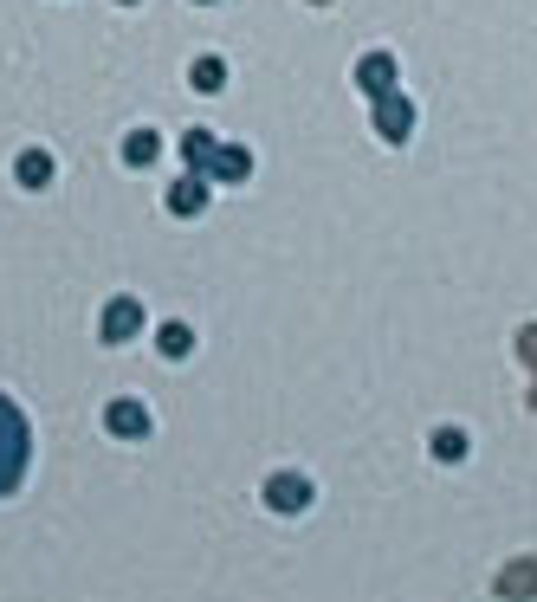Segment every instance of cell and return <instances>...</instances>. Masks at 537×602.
Returning <instances> with one entry per match:
<instances>
[{
	"label": "cell",
	"mask_w": 537,
	"mask_h": 602,
	"mask_svg": "<svg viewBox=\"0 0 537 602\" xmlns=\"http://www.w3.org/2000/svg\"><path fill=\"white\" fill-rule=\"evenodd\" d=\"M143 331V305L136 298H110L104 305V344H123V337Z\"/></svg>",
	"instance_id": "cell-3"
},
{
	"label": "cell",
	"mask_w": 537,
	"mask_h": 602,
	"mask_svg": "<svg viewBox=\"0 0 537 602\" xmlns=\"http://www.w3.org/2000/svg\"><path fill=\"white\" fill-rule=\"evenodd\" d=\"M104 421H110V434H149V415H143V402H110L104 408Z\"/></svg>",
	"instance_id": "cell-9"
},
{
	"label": "cell",
	"mask_w": 537,
	"mask_h": 602,
	"mask_svg": "<svg viewBox=\"0 0 537 602\" xmlns=\"http://www.w3.org/2000/svg\"><path fill=\"white\" fill-rule=\"evenodd\" d=\"M518 350H525V357H531V369H537V331H525V337H518Z\"/></svg>",
	"instance_id": "cell-16"
},
{
	"label": "cell",
	"mask_w": 537,
	"mask_h": 602,
	"mask_svg": "<svg viewBox=\"0 0 537 602\" xmlns=\"http://www.w3.org/2000/svg\"><path fill=\"white\" fill-rule=\"evenodd\" d=\"M531 402H537V395H531Z\"/></svg>",
	"instance_id": "cell-17"
},
{
	"label": "cell",
	"mask_w": 537,
	"mask_h": 602,
	"mask_svg": "<svg viewBox=\"0 0 537 602\" xmlns=\"http://www.w3.org/2000/svg\"><path fill=\"white\" fill-rule=\"evenodd\" d=\"M434 454H440V460H460V454H466V434H460V428H440V434H434Z\"/></svg>",
	"instance_id": "cell-15"
},
{
	"label": "cell",
	"mask_w": 537,
	"mask_h": 602,
	"mask_svg": "<svg viewBox=\"0 0 537 602\" xmlns=\"http://www.w3.org/2000/svg\"><path fill=\"white\" fill-rule=\"evenodd\" d=\"M188 78H195V91H220V85H227V65H220V59H195V72H188Z\"/></svg>",
	"instance_id": "cell-14"
},
{
	"label": "cell",
	"mask_w": 537,
	"mask_h": 602,
	"mask_svg": "<svg viewBox=\"0 0 537 602\" xmlns=\"http://www.w3.org/2000/svg\"><path fill=\"white\" fill-rule=\"evenodd\" d=\"M162 156V136L156 130H130L123 136V162H136V169H149V162Z\"/></svg>",
	"instance_id": "cell-10"
},
{
	"label": "cell",
	"mask_w": 537,
	"mask_h": 602,
	"mask_svg": "<svg viewBox=\"0 0 537 602\" xmlns=\"http://www.w3.org/2000/svg\"><path fill=\"white\" fill-rule=\"evenodd\" d=\"M266 505H272V512H305V505H311V480H305V473H279V480L266 486Z\"/></svg>",
	"instance_id": "cell-4"
},
{
	"label": "cell",
	"mask_w": 537,
	"mask_h": 602,
	"mask_svg": "<svg viewBox=\"0 0 537 602\" xmlns=\"http://www.w3.org/2000/svg\"><path fill=\"white\" fill-rule=\"evenodd\" d=\"M208 175H220V182H246V175H253V156H246V149H233V143H220L214 156H208Z\"/></svg>",
	"instance_id": "cell-7"
},
{
	"label": "cell",
	"mask_w": 537,
	"mask_h": 602,
	"mask_svg": "<svg viewBox=\"0 0 537 602\" xmlns=\"http://www.w3.org/2000/svg\"><path fill=\"white\" fill-rule=\"evenodd\" d=\"M52 182V156L46 149H26L20 156V188H46Z\"/></svg>",
	"instance_id": "cell-12"
},
{
	"label": "cell",
	"mask_w": 537,
	"mask_h": 602,
	"mask_svg": "<svg viewBox=\"0 0 537 602\" xmlns=\"http://www.w3.org/2000/svg\"><path fill=\"white\" fill-rule=\"evenodd\" d=\"M214 149H220V143H214L208 130H188V136H182V156H188V175H208V156H214Z\"/></svg>",
	"instance_id": "cell-11"
},
{
	"label": "cell",
	"mask_w": 537,
	"mask_h": 602,
	"mask_svg": "<svg viewBox=\"0 0 537 602\" xmlns=\"http://www.w3.org/2000/svg\"><path fill=\"white\" fill-rule=\"evenodd\" d=\"M499 596L505 602H531L537 596V557H518V564L505 570V577H499Z\"/></svg>",
	"instance_id": "cell-6"
},
{
	"label": "cell",
	"mask_w": 537,
	"mask_h": 602,
	"mask_svg": "<svg viewBox=\"0 0 537 602\" xmlns=\"http://www.w3.org/2000/svg\"><path fill=\"white\" fill-rule=\"evenodd\" d=\"M156 344H162V357H188L195 331H188V324H162V331H156Z\"/></svg>",
	"instance_id": "cell-13"
},
{
	"label": "cell",
	"mask_w": 537,
	"mask_h": 602,
	"mask_svg": "<svg viewBox=\"0 0 537 602\" xmlns=\"http://www.w3.org/2000/svg\"><path fill=\"white\" fill-rule=\"evenodd\" d=\"M26 473V421L13 402H0V492H13Z\"/></svg>",
	"instance_id": "cell-1"
},
{
	"label": "cell",
	"mask_w": 537,
	"mask_h": 602,
	"mask_svg": "<svg viewBox=\"0 0 537 602\" xmlns=\"http://www.w3.org/2000/svg\"><path fill=\"white\" fill-rule=\"evenodd\" d=\"M376 130L389 136V143H402V136L415 130V104H408L402 91H389V98H376Z\"/></svg>",
	"instance_id": "cell-2"
},
{
	"label": "cell",
	"mask_w": 537,
	"mask_h": 602,
	"mask_svg": "<svg viewBox=\"0 0 537 602\" xmlns=\"http://www.w3.org/2000/svg\"><path fill=\"white\" fill-rule=\"evenodd\" d=\"M356 85H363L369 98H389V91H395V59H389V52H369V59L356 65Z\"/></svg>",
	"instance_id": "cell-5"
},
{
	"label": "cell",
	"mask_w": 537,
	"mask_h": 602,
	"mask_svg": "<svg viewBox=\"0 0 537 602\" xmlns=\"http://www.w3.org/2000/svg\"><path fill=\"white\" fill-rule=\"evenodd\" d=\"M169 208L175 214H201L208 208V175H182V182L169 188Z\"/></svg>",
	"instance_id": "cell-8"
}]
</instances>
